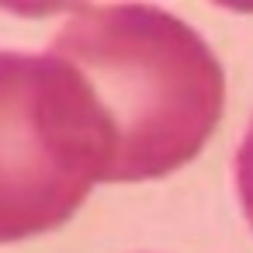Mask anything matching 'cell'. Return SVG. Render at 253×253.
I'll return each mask as SVG.
<instances>
[{"mask_svg":"<svg viewBox=\"0 0 253 253\" xmlns=\"http://www.w3.org/2000/svg\"><path fill=\"white\" fill-rule=\"evenodd\" d=\"M49 52L77 66L97 101L111 139L108 184L173 173L201 153L222 118V63L163 7H77Z\"/></svg>","mask_w":253,"mask_h":253,"instance_id":"obj_1","label":"cell"},{"mask_svg":"<svg viewBox=\"0 0 253 253\" xmlns=\"http://www.w3.org/2000/svg\"><path fill=\"white\" fill-rule=\"evenodd\" d=\"M108 167V125L80 70L56 52H0V243L70 222Z\"/></svg>","mask_w":253,"mask_h":253,"instance_id":"obj_2","label":"cell"},{"mask_svg":"<svg viewBox=\"0 0 253 253\" xmlns=\"http://www.w3.org/2000/svg\"><path fill=\"white\" fill-rule=\"evenodd\" d=\"M236 191H239L243 211L253 225V122H250V132H246V139L239 142V153H236Z\"/></svg>","mask_w":253,"mask_h":253,"instance_id":"obj_3","label":"cell"}]
</instances>
